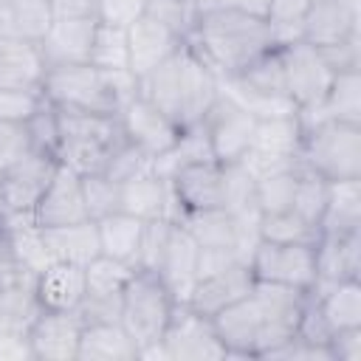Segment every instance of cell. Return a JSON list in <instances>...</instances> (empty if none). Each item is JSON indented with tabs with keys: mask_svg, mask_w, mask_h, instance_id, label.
<instances>
[{
	"mask_svg": "<svg viewBox=\"0 0 361 361\" xmlns=\"http://www.w3.org/2000/svg\"><path fill=\"white\" fill-rule=\"evenodd\" d=\"M133 265L110 259L99 254L85 265V299L79 302L76 313L82 322H107L118 319L121 310V293L133 276Z\"/></svg>",
	"mask_w": 361,
	"mask_h": 361,
	"instance_id": "cell-15",
	"label": "cell"
},
{
	"mask_svg": "<svg viewBox=\"0 0 361 361\" xmlns=\"http://www.w3.org/2000/svg\"><path fill=\"white\" fill-rule=\"evenodd\" d=\"M87 62L96 65V68H102V71H110V73L130 71L127 28L113 25V23H102V20H99L96 34H93V42H90Z\"/></svg>",
	"mask_w": 361,
	"mask_h": 361,
	"instance_id": "cell-37",
	"label": "cell"
},
{
	"mask_svg": "<svg viewBox=\"0 0 361 361\" xmlns=\"http://www.w3.org/2000/svg\"><path fill=\"white\" fill-rule=\"evenodd\" d=\"M197 257H200V245L195 243V237L178 220H172L152 274L161 276V282L172 290L178 302H186L189 290L197 282Z\"/></svg>",
	"mask_w": 361,
	"mask_h": 361,
	"instance_id": "cell-22",
	"label": "cell"
},
{
	"mask_svg": "<svg viewBox=\"0 0 361 361\" xmlns=\"http://www.w3.org/2000/svg\"><path fill=\"white\" fill-rule=\"evenodd\" d=\"M124 144L118 116L59 110V164L71 166L79 178L104 175L113 152Z\"/></svg>",
	"mask_w": 361,
	"mask_h": 361,
	"instance_id": "cell-4",
	"label": "cell"
},
{
	"mask_svg": "<svg viewBox=\"0 0 361 361\" xmlns=\"http://www.w3.org/2000/svg\"><path fill=\"white\" fill-rule=\"evenodd\" d=\"M299 175H302V164H290V166H279V169H268V172L257 175L254 178V203H257V212L259 214L288 212L293 206Z\"/></svg>",
	"mask_w": 361,
	"mask_h": 361,
	"instance_id": "cell-36",
	"label": "cell"
},
{
	"mask_svg": "<svg viewBox=\"0 0 361 361\" xmlns=\"http://www.w3.org/2000/svg\"><path fill=\"white\" fill-rule=\"evenodd\" d=\"M302 124L313 118H336V121H350L361 124V68L355 71H338L330 82V90L319 110L299 113Z\"/></svg>",
	"mask_w": 361,
	"mask_h": 361,
	"instance_id": "cell-34",
	"label": "cell"
},
{
	"mask_svg": "<svg viewBox=\"0 0 361 361\" xmlns=\"http://www.w3.org/2000/svg\"><path fill=\"white\" fill-rule=\"evenodd\" d=\"M164 361H217L228 358L226 347L220 344L212 316L192 310L186 302H178L166 333L161 338Z\"/></svg>",
	"mask_w": 361,
	"mask_h": 361,
	"instance_id": "cell-12",
	"label": "cell"
},
{
	"mask_svg": "<svg viewBox=\"0 0 361 361\" xmlns=\"http://www.w3.org/2000/svg\"><path fill=\"white\" fill-rule=\"evenodd\" d=\"M220 6H231V8L248 11V14L265 17V14H268V6H271V0H220Z\"/></svg>",
	"mask_w": 361,
	"mask_h": 361,
	"instance_id": "cell-49",
	"label": "cell"
},
{
	"mask_svg": "<svg viewBox=\"0 0 361 361\" xmlns=\"http://www.w3.org/2000/svg\"><path fill=\"white\" fill-rule=\"evenodd\" d=\"M248 268L254 279L288 285L296 290H313L319 279L316 243H268L257 240L248 254Z\"/></svg>",
	"mask_w": 361,
	"mask_h": 361,
	"instance_id": "cell-7",
	"label": "cell"
},
{
	"mask_svg": "<svg viewBox=\"0 0 361 361\" xmlns=\"http://www.w3.org/2000/svg\"><path fill=\"white\" fill-rule=\"evenodd\" d=\"M116 116H118L124 141L133 144L138 152H144L152 161L166 155L180 135V127L166 113H161L152 102H147L138 90L118 107Z\"/></svg>",
	"mask_w": 361,
	"mask_h": 361,
	"instance_id": "cell-13",
	"label": "cell"
},
{
	"mask_svg": "<svg viewBox=\"0 0 361 361\" xmlns=\"http://www.w3.org/2000/svg\"><path fill=\"white\" fill-rule=\"evenodd\" d=\"M144 14L164 23L166 28H172L178 37H183L189 42L195 23L200 17V6H197V0H147Z\"/></svg>",
	"mask_w": 361,
	"mask_h": 361,
	"instance_id": "cell-39",
	"label": "cell"
},
{
	"mask_svg": "<svg viewBox=\"0 0 361 361\" xmlns=\"http://www.w3.org/2000/svg\"><path fill=\"white\" fill-rule=\"evenodd\" d=\"M257 237L268 243H319V228L288 209L276 214H259Z\"/></svg>",
	"mask_w": 361,
	"mask_h": 361,
	"instance_id": "cell-38",
	"label": "cell"
},
{
	"mask_svg": "<svg viewBox=\"0 0 361 361\" xmlns=\"http://www.w3.org/2000/svg\"><path fill=\"white\" fill-rule=\"evenodd\" d=\"M48 62L39 42L23 37H0V87L42 90Z\"/></svg>",
	"mask_w": 361,
	"mask_h": 361,
	"instance_id": "cell-27",
	"label": "cell"
},
{
	"mask_svg": "<svg viewBox=\"0 0 361 361\" xmlns=\"http://www.w3.org/2000/svg\"><path fill=\"white\" fill-rule=\"evenodd\" d=\"M220 90V76L200 59V54L189 42L152 73L138 79V93L161 113H166L180 130L200 124Z\"/></svg>",
	"mask_w": 361,
	"mask_h": 361,
	"instance_id": "cell-2",
	"label": "cell"
},
{
	"mask_svg": "<svg viewBox=\"0 0 361 361\" xmlns=\"http://www.w3.org/2000/svg\"><path fill=\"white\" fill-rule=\"evenodd\" d=\"M310 305L330 336L338 330L361 327V279L350 276L336 282H319L310 290Z\"/></svg>",
	"mask_w": 361,
	"mask_h": 361,
	"instance_id": "cell-26",
	"label": "cell"
},
{
	"mask_svg": "<svg viewBox=\"0 0 361 361\" xmlns=\"http://www.w3.org/2000/svg\"><path fill=\"white\" fill-rule=\"evenodd\" d=\"M34 288L42 310H76L85 299V265L51 262L37 274Z\"/></svg>",
	"mask_w": 361,
	"mask_h": 361,
	"instance_id": "cell-30",
	"label": "cell"
},
{
	"mask_svg": "<svg viewBox=\"0 0 361 361\" xmlns=\"http://www.w3.org/2000/svg\"><path fill=\"white\" fill-rule=\"evenodd\" d=\"M144 3L147 0H96V17L102 23L127 28L130 23H135L144 14Z\"/></svg>",
	"mask_w": 361,
	"mask_h": 361,
	"instance_id": "cell-45",
	"label": "cell"
},
{
	"mask_svg": "<svg viewBox=\"0 0 361 361\" xmlns=\"http://www.w3.org/2000/svg\"><path fill=\"white\" fill-rule=\"evenodd\" d=\"M116 212H127L138 220H161L175 217L169 180L161 178L155 169L130 175L116 180Z\"/></svg>",
	"mask_w": 361,
	"mask_h": 361,
	"instance_id": "cell-23",
	"label": "cell"
},
{
	"mask_svg": "<svg viewBox=\"0 0 361 361\" xmlns=\"http://www.w3.org/2000/svg\"><path fill=\"white\" fill-rule=\"evenodd\" d=\"M56 166H59L56 155L31 149L17 164L3 169V178H0V212L3 214H28L31 217V212H34L37 200L42 197V192L48 189Z\"/></svg>",
	"mask_w": 361,
	"mask_h": 361,
	"instance_id": "cell-14",
	"label": "cell"
},
{
	"mask_svg": "<svg viewBox=\"0 0 361 361\" xmlns=\"http://www.w3.org/2000/svg\"><path fill=\"white\" fill-rule=\"evenodd\" d=\"M82 324L76 310H39L25 333L34 361H76Z\"/></svg>",
	"mask_w": 361,
	"mask_h": 361,
	"instance_id": "cell-18",
	"label": "cell"
},
{
	"mask_svg": "<svg viewBox=\"0 0 361 361\" xmlns=\"http://www.w3.org/2000/svg\"><path fill=\"white\" fill-rule=\"evenodd\" d=\"M254 285V274L248 268V259L231 262L220 271H212L195 282V288L186 296V305L203 316H214L217 310L228 307L231 302L243 299Z\"/></svg>",
	"mask_w": 361,
	"mask_h": 361,
	"instance_id": "cell-25",
	"label": "cell"
},
{
	"mask_svg": "<svg viewBox=\"0 0 361 361\" xmlns=\"http://www.w3.org/2000/svg\"><path fill=\"white\" fill-rule=\"evenodd\" d=\"M138 82L130 71H102L90 62L51 65L42 79V96L56 110H85L116 116L118 107L135 96Z\"/></svg>",
	"mask_w": 361,
	"mask_h": 361,
	"instance_id": "cell-3",
	"label": "cell"
},
{
	"mask_svg": "<svg viewBox=\"0 0 361 361\" xmlns=\"http://www.w3.org/2000/svg\"><path fill=\"white\" fill-rule=\"evenodd\" d=\"M0 178H3V169H0Z\"/></svg>",
	"mask_w": 361,
	"mask_h": 361,
	"instance_id": "cell-50",
	"label": "cell"
},
{
	"mask_svg": "<svg viewBox=\"0 0 361 361\" xmlns=\"http://www.w3.org/2000/svg\"><path fill=\"white\" fill-rule=\"evenodd\" d=\"M350 231H361V178L330 183L319 223V237H341Z\"/></svg>",
	"mask_w": 361,
	"mask_h": 361,
	"instance_id": "cell-33",
	"label": "cell"
},
{
	"mask_svg": "<svg viewBox=\"0 0 361 361\" xmlns=\"http://www.w3.org/2000/svg\"><path fill=\"white\" fill-rule=\"evenodd\" d=\"M313 0H271L268 6V25L274 31V39L276 45H285V42H293L299 39V28H302V17L307 14Z\"/></svg>",
	"mask_w": 361,
	"mask_h": 361,
	"instance_id": "cell-41",
	"label": "cell"
},
{
	"mask_svg": "<svg viewBox=\"0 0 361 361\" xmlns=\"http://www.w3.org/2000/svg\"><path fill=\"white\" fill-rule=\"evenodd\" d=\"M214 333L220 344L226 347L228 358H259L262 353V322L257 313V305L251 299V290L231 302L228 307L217 310L212 316Z\"/></svg>",
	"mask_w": 361,
	"mask_h": 361,
	"instance_id": "cell-21",
	"label": "cell"
},
{
	"mask_svg": "<svg viewBox=\"0 0 361 361\" xmlns=\"http://www.w3.org/2000/svg\"><path fill=\"white\" fill-rule=\"evenodd\" d=\"M186 45L183 37H178L172 28H166L164 23L141 14L135 23L127 25V51H130V73L138 79H144L147 73H152L158 65H164L169 56H175L180 48Z\"/></svg>",
	"mask_w": 361,
	"mask_h": 361,
	"instance_id": "cell-20",
	"label": "cell"
},
{
	"mask_svg": "<svg viewBox=\"0 0 361 361\" xmlns=\"http://www.w3.org/2000/svg\"><path fill=\"white\" fill-rule=\"evenodd\" d=\"M45 251L51 262H73V265H87L102 254L99 248V231L96 220H79L71 226H54V228H39Z\"/></svg>",
	"mask_w": 361,
	"mask_h": 361,
	"instance_id": "cell-31",
	"label": "cell"
},
{
	"mask_svg": "<svg viewBox=\"0 0 361 361\" xmlns=\"http://www.w3.org/2000/svg\"><path fill=\"white\" fill-rule=\"evenodd\" d=\"M279 54H282V65H285L288 96H290L296 113L319 110V104L324 102L330 82L336 76V71L327 65L324 54L305 39L279 45Z\"/></svg>",
	"mask_w": 361,
	"mask_h": 361,
	"instance_id": "cell-8",
	"label": "cell"
},
{
	"mask_svg": "<svg viewBox=\"0 0 361 361\" xmlns=\"http://www.w3.org/2000/svg\"><path fill=\"white\" fill-rule=\"evenodd\" d=\"M37 274L20 268L14 276L0 282V333H14L25 336L31 322L39 316V302H37Z\"/></svg>",
	"mask_w": 361,
	"mask_h": 361,
	"instance_id": "cell-28",
	"label": "cell"
},
{
	"mask_svg": "<svg viewBox=\"0 0 361 361\" xmlns=\"http://www.w3.org/2000/svg\"><path fill=\"white\" fill-rule=\"evenodd\" d=\"M189 45L223 82L240 73L259 54L276 48V39L265 17L231 6H214L200 11Z\"/></svg>",
	"mask_w": 361,
	"mask_h": 361,
	"instance_id": "cell-1",
	"label": "cell"
},
{
	"mask_svg": "<svg viewBox=\"0 0 361 361\" xmlns=\"http://www.w3.org/2000/svg\"><path fill=\"white\" fill-rule=\"evenodd\" d=\"M166 180H169L172 206H175L172 220H178L180 212L223 209L226 203V175H223V164L214 158L183 164Z\"/></svg>",
	"mask_w": 361,
	"mask_h": 361,
	"instance_id": "cell-16",
	"label": "cell"
},
{
	"mask_svg": "<svg viewBox=\"0 0 361 361\" xmlns=\"http://www.w3.org/2000/svg\"><path fill=\"white\" fill-rule=\"evenodd\" d=\"M175 307H178V299L161 282L158 274L138 271V268L133 271V276L121 293L118 322L124 324L130 338L138 344V358H141V353L161 344Z\"/></svg>",
	"mask_w": 361,
	"mask_h": 361,
	"instance_id": "cell-6",
	"label": "cell"
},
{
	"mask_svg": "<svg viewBox=\"0 0 361 361\" xmlns=\"http://www.w3.org/2000/svg\"><path fill=\"white\" fill-rule=\"evenodd\" d=\"M0 361H34L28 338L14 333H0Z\"/></svg>",
	"mask_w": 361,
	"mask_h": 361,
	"instance_id": "cell-48",
	"label": "cell"
},
{
	"mask_svg": "<svg viewBox=\"0 0 361 361\" xmlns=\"http://www.w3.org/2000/svg\"><path fill=\"white\" fill-rule=\"evenodd\" d=\"M82 189H85V203L90 217H102L116 212V180L107 175H87L82 178Z\"/></svg>",
	"mask_w": 361,
	"mask_h": 361,
	"instance_id": "cell-44",
	"label": "cell"
},
{
	"mask_svg": "<svg viewBox=\"0 0 361 361\" xmlns=\"http://www.w3.org/2000/svg\"><path fill=\"white\" fill-rule=\"evenodd\" d=\"M20 271V259L14 251V237H11V226L6 220V214L0 212V282L14 276Z\"/></svg>",
	"mask_w": 361,
	"mask_h": 361,
	"instance_id": "cell-47",
	"label": "cell"
},
{
	"mask_svg": "<svg viewBox=\"0 0 361 361\" xmlns=\"http://www.w3.org/2000/svg\"><path fill=\"white\" fill-rule=\"evenodd\" d=\"M330 353H333V361H361V327L333 333Z\"/></svg>",
	"mask_w": 361,
	"mask_h": 361,
	"instance_id": "cell-46",
	"label": "cell"
},
{
	"mask_svg": "<svg viewBox=\"0 0 361 361\" xmlns=\"http://www.w3.org/2000/svg\"><path fill=\"white\" fill-rule=\"evenodd\" d=\"M144 226H147V220H138V217H133L127 212H110V214L96 217L102 254L135 268L141 237H144Z\"/></svg>",
	"mask_w": 361,
	"mask_h": 361,
	"instance_id": "cell-32",
	"label": "cell"
},
{
	"mask_svg": "<svg viewBox=\"0 0 361 361\" xmlns=\"http://www.w3.org/2000/svg\"><path fill=\"white\" fill-rule=\"evenodd\" d=\"M96 25H99L96 14H56L51 28L39 39L48 68L68 62H87Z\"/></svg>",
	"mask_w": 361,
	"mask_h": 361,
	"instance_id": "cell-24",
	"label": "cell"
},
{
	"mask_svg": "<svg viewBox=\"0 0 361 361\" xmlns=\"http://www.w3.org/2000/svg\"><path fill=\"white\" fill-rule=\"evenodd\" d=\"M327 192H330V180L307 172L302 166V175H299V186H296V195H293V206L290 212H296L302 220H307L310 226L319 228L322 223V214H324V206H327Z\"/></svg>",
	"mask_w": 361,
	"mask_h": 361,
	"instance_id": "cell-40",
	"label": "cell"
},
{
	"mask_svg": "<svg viewBox=\"0 0 361 361\" xmlns=\"http://www.w3.org/2000/svg\"><path fill=\"white\" fill-rule=\"evenodd\" d=\"M31 149L34 147H31L25 121H3L0 118V169H8Z\"/></svg>",
	"mask_w": 361,
	"mask_h": 361,
	"instance_id": "cell-43",
	"label": "cell"
},
{
	"mask_svg": "<svg viewBox=\"0 0 361 361\" xmlns=\"http://www.w3.org/2000/svg\"><path fill=\"white\" fill-rule=\"evenodd\" d=\"M361 37V0H313L302 17L299 39L330 48Z\"/></svg>",
	"mask_w": 361,
	"mask_h": 361,
	"instance_id": "cell-17",
	"label": "cell"
},
{
	"mask_svg": "<svg viewBox=\"0 0 361 361\" xmlns=\"http://www.w3.org/2000/svg\"><path fill=\"white\" fill-rule=\"evenodd\" d=\"M316 262H319L316 285L358 276L361 274V231H350L341 237H319Z\"/></svg>",
	"mask_w": 361,
	"mask_h": 361,
	"instance_id": "cell-35",
	"label": "cell"
},
{
	"mask_svg": "<svg viewBox=\"0 0 361 361\" xmlns=\"http://www.w3.org/2000/svg\"><path fill=\"white\" fill-rule=\"evenodd\" d=\"M302 135H305V127H302L299 113L257 118L251 149L243 158V164L254 172V178L262 175V172H268V169L299 164Z\"/></svg>",
	"mask_w": 361,
	"mask_h": 361,
	"instance_id": "cell-11",
	"label": "cell"
},
{
	"mask_svg": "<svg viewBox=\"0 0 361 361\" xmlns=\"http://www.w3.org/2000/svg\"><path fill=\"white\" fill-rule=\"evenodd\" d=\"M305 127L299 164L324 180L361 178V124L313 118Z\"/></svg>",
	"mask_w": 361,
	"mask_h": 361,
	"instance_id": "cell-5",
	"label": "cell"
},
{
	"mask_svg": "<svg viewBox=\"0 0 361 361\" xmlns=\"http://www.w3.org/2000/svg\"><path fill=\"white\" fill-rule=\"evenodd\" d=\"M307 290H296L288 285H274V282H259L254 279L251 285V299L257 305L259 322H262V353L259 358H268L271 350L285 344L290 336L299 333L305 307H307Z\"/></svg>",
	"mask_w": 361,
	"mask_h": 361,
	"instance_id": "cell-9",
	"label": "cell"
},
{
	"mask_svg": "<svg viewBox=\"0 0 361 361\" xmlns=\"http://www.w3.org/2000/svg\"><path fill=\"white\" fill-rule=\"evenodd\" d=\"M87 217H90V212H87V203H85L82 178L71 166L59 164L48 189L37 200V206L31 212V220L39 228H54V226H71V223H79V220H87Z\"/></svg>",
	"mask_w": 361,
	"mask_h": 361,
	"instance_id": "cell-19",
	"label": "cell"
},
{
	"mask_svg": "<svg viewBox=\"0 0 361 361\" xmlns=\"http://www.w3.org/2000/svg\"><path fill=\"white\" fill-rule=\"evenodd\" d=\"M25 130H28L34 149L48 152V155L59 152V110L45 96H42V104L37 107V113L25 121Z\"/></svg>",
	"mask_w": 361,
	"mask_h": 361,
	"instance_id": "cell-42",
	"label": "cell"
},
{
	"mask_svg": "<svg viewBox=\"0 0 361 361\" xmlns=\"http://www.w3.org/2000/svg\"><path fill=\"white\" fill-rule=\"evenodd\" d=\"M254 127H257V116L237 96H231L223 87L203 118V130L209 135L214 161H220V164L243 161L251 149Z\"/></svg>",
	"mask_w": 361,
	"mask_h": 361,
	"instance_id": "cell-10",
	"label": "cell"
},
{
	"mask_svg": "<svg viewBox=\"0 0 361 361\" xmlns=\"http://www.w3.org/2000/svg\"><path fill=\"white\" fill-rule=\"evenodd\" d=\"M76 361H138V344L118 319L85 322Z\"/></svg>",
	"mask_w": 361,
	"mask_h": 361,
	"instance_id": "cell-29",
	"label": "cell"
}]
</instances>
